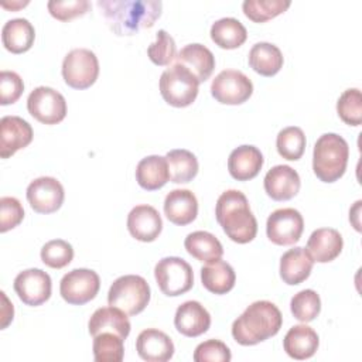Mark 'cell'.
Returning a JSON list of instances; mask_svg holds the SVG:
<instances>
[{
    "label": "cell",
    "instance_id": "1",
    "mask_svg": "<svg viewBox=\"0 0 362 362\" xmlns=\"http://www.w3.org/2000/svg\"><path fill=\"white\" fill-rule=\"evenodd\" d=\"M98 6L117 35H133L141 28L153 27L163 10L158 0H102Z\"/></svg>",
    "mask_w": 362,
    "mask_h": 362
},
{
    "label": "cell",
    "instance_id": "2",
    "mask_svg": "<svg viewBox=\"0 0 362 362\" xmlns=\"http://www.w3.org/2000/svg\"><path fill=\"white\" fill-rule=\"evenodd\" d=\"M283 324V315L279 307L267 300L252 303L232 324L233 339L250 346L274 337Z\"/></svg>",
    "mask_w": 362,
    "mask_h": 362
},
{
    "label": "cell",
    "instance_id": "3",
    "mask_svg": "<svg viewBox=\"0 0 362 362\" xmlns=\"http://www.w3.org/2000/svg\"><path fill=\"white\" fill-rule=\"evenodd\" d=\"M215 216L230 240L243 245L256 238L257 221L242 191L228 189L222 192L215 205Z\"/></svg>",
    "mask_w": 362,
    "mask_h": 362
},
{
    "label": "cell",
    "instance_id": "4",
    "mask_svg": "<svg viewBox=\"0 0 362 362\" xmlns=\"http://www.w3.org/2000/svg\"><path fill=\"white\" fill-rule=\"evenodd\" d=\"M349 146L337 133H324L318 137L313 150V170L322 182L339 180L348 164Z\"/></svg>",
    "mask_w": 362,
    "mask_h": 362
},
{
    "label": "cell",
    "instance_id": "5",
    "mask_svg": "<svg viewBox=\"0 0 362 362\" xmlns=\"http://www.w3.org/2000/svg\"><path fill=\"white\" fill-rule=\"evenodd\" d=\"M150 296V286L144 277L124 274L112 283L107 293V303L120 308L127 315H136L147 307Z\"/></svg>",
    "mask_w": 362,
    "mask_h": 362
},
{
    "label": "cell",
    "instance_id": "6",
    "mask_svg": "<svg viewBox=\"0 0 362 362\" xmlns=\"http://www.w3.org/2000/svg\"><path fill=\"white\" fill-rule=\"evenodd\" d=\"M199 82L184 65L174 64L160 76V93L174 107L189 106L198 95Z\"/></svg>",
    "mask_w": 362,
    "mask_h": 362
},
{
    "label": "cell",
    "instance_id": "7",
    "mask_svg": "<svg viewBox=\"0 0 362 362\" xmlns=\"http://www.w3.org/2000/svg\"><path fill=\"white\" fill-rule=\"evenodd\" d=\"M158 288L168 297H177L189 291L194 286V272L188 262L177 256L163 257L154 267Z\"/></svg>",
    "mask_w": 362,
    "mask_h": 362
},
{
    "label": "cell",
    "instance_id": "8",
    "mask_svg": "<svg viewBox=\"0 0 362 362\" xmlns=\"http://www.w3.org/2000/svg\"><path fill=\"white\" fill-rule=\"evenodd\" d=\"M99 75V61L93 51L88 48H75L69 51L62 61V78L74 89H86L92 86Z\"/></svg>",
    "mask_w": 362,
    "mask_h": 362
},
{
    "label": "cell",
    "instance_id": "9",
    "mask_svg": "<svg viewBox=\"0 0 362 362\" xmlns=\"http://www.w3.org/2000/svg\"><path fill=\"white\" fill-rule=\"evenodd\" d=\"M100 288V279L95 270L74 269L59 281L61 297L72 305H82L93 300Z\"/></svg>",
    "mask_w": 362,
    "mask_h": 362
},
{
    "label": "cell",
    "instance_id": "10",
    "mask_svg": "<svg viewBox=\"0 0 362 362\" xmlns=\"http://www.w3.org/2000/svg\"><path fill=\"white\" fill-rule=\"evenodd\" d=\"M28 113L44 124H57L66 116V100L49 86H38L27 98Z\"/></svg>",
    "mask_w": 362,
    "mask_h": 362
},
{
    "label": "cell",
    "instance_id": "11",
    "mask_svg": "<svg viewBox=\"0 0 362 362\" xmlns=\"http://www.w3.org/2000/svg\"><path fill=\"white\" fill-rule=\"evenodd\" d=\"M253 93L252 81L240 71H221L211 83V95L223 105H240Z\"/></svg>",
    "mask_w": 362,
    "mask_h": 362
},
{
    "label": "cell",
    "instance_id": "12",
    "mask_svg": "<svg viewBox=\"0 0 362 362\" xmlns=\"http://www.w3.org/2000/svg\"><path fill=\"white\" fill-rule=\"evenodd\" d=\"M304 230L303 215L294 208L273 211L266 222L267 238L279 246H290L300 240Z\"/></svg>",
    "mask_w": 362,
    "mask_h": 362
},
{
    "label": "cell",
    "instance_id": "13",
    "mask_svg": "<svg viewBox=\"0 0 362 362\" xmlns=\"http://www.w3.org/2000/svg\"><path fill=\"white\" fill-rule=\"evenodd\" d=\"M65 191L62 184L54 177H38L27 187V201L38 214H52L64 202Z\"/></svg>",
    "mask_w": 362,
    "mask_h": 362
},
{
    "label": "cell",
    "instance_id": "14",
    "mask_svg": "<svg viewBox=\"0 0 362 362\" xmlns=\"http://www.w3.org/2000/svg\"><path fill=\"white\" fill-rule=\"evenodd\" d=\"M51 277L41 269L23 270L14 279V291L27 305H41L51 297Z\"/></svg>",
    "mask_w": 362,
    "mask_h": 362
},
{
    "label": "cell",
    "instance_id": "15",
    "mask_svg": "<svg viewBox=\"0 0 362 362\" xmlns=\"http://www.w3.org/2000/svg\"><path fill=\"white\" fill-rule=\"evenodd\" d=\"M31 124L20 116H4L0 120V157L8 158L33 141Z\"/></svg>",
    "mask_w": 362,
    "mask_h": 362
},
{
    "label": "cell",
    "instance_id": "16",
    "mask_svg": "<svg viewBox=\"0 0 362 362\" xmlns=\"http://www.w3.org/2000/svg\"><path fill=\"white\" fill-rule=\"evenodd\" d=\"M266 194L274 201H288L297 195L301 187L298 173L286 164L270 168L263 180Z\"/></svg>",
    "mask_w": 362,
    "mask_h": 362
},
{
    "label": "cell",
    "instance_id": "17",
    "mask_svg": "<svg viewBox=\"0 0 362 362\" xmlns=\"http://www.w3.org/2000/svg\"><path fill=\"white\" fill-rule=\"evenodd\" d=\"M127 229L140 242H153L163 230V221L158 211L147 204L136 205L127 215Z\"/></svg>",
    "mask_w": 362,
    "mask_h": 362
},
{
    "label": "cell",
    "instance_id": "18",
    "mask_svg": "<svg viewBox=\"0 0 362 362\" xmlns=\"http://www.w3.org/2000/svg\"><path fill=\"white\" fill-rule=\"evenodd\" d=\"M174 325L180 334L195 338L206 332L211 327V314L199 301L189 300L178 305L174 315Z\"/></svg>",
    "mask_w": 362,
    "mask_h": 362
},
{
    "label": "cell",
    "instance_id": "19",
    "mask_svg": "<svg viewBox=\"0 0 362 362\" xmlns=\"http://www.w3.org/2000/svg\"><path fill=\"white\" fill-rule=\"evenodd\" d=\"M136 351L147 362H165L173 358L175 348L165 332L157 328H147L139 334Z\"/></svg>",
    "mask_w": 362,
    "mask_h": 362
},
{
    "label": "cell",
    "instance_id": "20",
    "mask_svg": "<svg viewBox=\"0 0 362 362\" xmlns=\"http://www.w3.org/2000/svg\"><path fill=\"white\" fill-rule=\"evenodd\" d=\"M342 247L344 239L337 229L320 228L310 235L305 250L314 262L328 263L339 256Z\"/></svg>",
    "mask_w": 362,
    "mask_h": 362
},
{
    "label": "cell",
    "instance_id": "21",
    "mask_svg": "<svg viewBox=\"0 0 362 362\" xmlns=\"http://www.w3.org/2000/svg\"><path fill=\"white\" fill-rule=\"evenodd\" d=\"M263 163V154L257 147L243 144L230 151L228 158V170L235 180L249 181L260 173Z\"/></svg>",
    "mask_w": 362,
    "mask_h": 362
},
{
    "label": "cell",
    "instance_id": "22",
    "mask_svg": "<svg viewBox=\"0 0 362 362\" xmlns=\"http://www.w3.org/2000/svg\"><path fill=\"white\" fill-rule=\"evenodd\" d=\"M164 214L175 225L185 226L198 215V201L189 189H173L164 199Z\"/></svg>",
    "mask_w": 362,
    "mask_h": 362
},
{
    "label": "cell",
    "instance_id": "23",
    "mask_svg": "<svg viewBox=\"0 0 362 362\" xmlns=\"http://www.w3.org/2000/svg\"><path fill=\"white\" fill-rule=\"evenodd\" d=\"M175 64L188 68L198 82H205L209 79L215 69V57L209 48L202 44H188L177 52Z\"/></svg>",
    "mask_w": 362,
    "mask_h": 362
},
{
    "label": "cell",
    "instance_id": "24",
    "mask_svg": "<svg viewBox=\"0 0 362 362\" xmlns=\"http://www.w3.org/2000/svg\"><path fill=\"white\" fill-rule=\"evenodd\" d=\"M88 329L92 337L100 332H115L126 339L130 334L132 325L127 314L117 307H100L89 318Z\"/></svg>",
    "mask_w": 362,
    "mask_h": 362
},
{
    "label": "cell",
    "instance_id": "25",
    "mask_svg": "<svg viewBox=\"0 0 362 362\" xmlns=\"http://www.w3.org/2000/svg\"><path fill=\"white\" fill-rule=\"evenodd\" d=\"M320 345L318 334L305 324L291 327L283 339V348L286 354L297 361L311 358Z\"/></svg>",
    "mask_w": 362,
    "mask_h": 362
},
{
    "label": "cell",
    "instance_id": "26",
    "mask_svg": "<svg viewBox=\"0 0 362 362\" xmlns=\"http://www.w3.org/2000/svg\"><path fill=\"white\" fill-rule=\"evenodd\" d=\"M314 260L304 247L288 249L280 257V277L288 286H297L308 279Z\"/></svg>",
    "mask_w": 362,
    "mask_h": 362
},
{
    "label": "cell",
    "instance_id": "27",
    "mask_svg": "<svg viewBox=\"0 0 362 362\" xmlns=\"http://www.w3.org/2000/svg\"><path fill=\"white\" fill-rule=\"evenodd\" d=\"M170 180L167 158L163 156H147L141 158L136 167V181L147 191H156Z\"/></svg>",
    "mask_w": 362,
    "mask_h": 362
},
{
    "label": "cell",
    "instance_id": "28",
    "mask_svg": "<svg viewBox=\"0 0 362 362\" xmlns=\"http://www.w3.org/2000/svg\"><path fill=\"white\" fill-rule=\"evenodd\" d=\"M35 30L27 18L8 20L1 28V41L7 51L23 54L28 51L34 42Z\"/></svg>",
    "mask_w": 362,
    "mask_h": 362
},
{
    "label": "cell",
    "instance_id": "29",
    "mask_svg": "<svg viewBox=\"0 0 362 362\" xmlns=\"http://www.w3.org/2000/svg\"><path fill=\"white\" fill-rule=\"evenodd\" d=\"M250 68L262 76L276 75L284 62L280 48L272 42H256L249 51Z\"/></svg>",
    "mask_w": 362,
    "mask_h": 362
},
{
    "label": "cell",
    "instance_id": "30",
    "mask_svg": "<svg viewBox=\"0 0 362 362\" xmlns=\"http://www.w3.org/2000/svg\"><path fill=\"white\" fill-rule=\"evenodd\" d=\"M202 286L214 294H226L235 287L236 274L233 267L218 259L201 269Z\"/></svg>",
    "mask_w": 362,
    "mask_h": 362
},
{
    "label": "cell",
    "instance_id": "31",
    "mask_svg": "<svg viewBox=\"0 0 362 362\" xmlns=\"http://www.w3.org/2000/svg\"><path fill=\"white\" fill-rule=\"evenodd\" d=\"M185 250L199 262L211 263L222 257L223 247L219 239L206 230H195L184 240Z\"/></svg>",
    "mask_w": 362,
    "mask_h": 362
},
{
    "label": "cell",
    "instance_id": "32",
    "mask_svg": "<svg viewBox=\"0 0 362 362\" xmlns=\"http://www.w3.org/2000/svg\"><path fill=\"white\" fill-rule=\"evenodd\" d=\"M211 40L221 48L233 49L240 47L246 38L247 31L245 25L233 17H223L216 20L211 27Z\"/></svg>",
    "mask_w": 362,
    "mask_h": 362
},
{
    "label": "cell",
    "instance_id": "33",
    "mask_svg": "<svg viewBox=\"0 0 362 362\" xmlns=\"http://www.w3.org/2000/svg\"><path fill=\"white\" fill-rule=\"evenodd\" d=\"M170 181L175 184L189 182L198 174V160L195 154L185 148L170 150L165 156Z\"/></svg>",
    "mask_w": 362,
    "mask_h": 362
},
{
    "label": "cell",
    "instance_id": "34",
    "mask_svg": "<svg viewBox=\"0 0 362 362\" xmlns=\"http://www.w3.org/2000/svg\"><path fill=\"white\" fill-rule=\"evenodd\" d=\"M124 339L115 332H100L93 337V358L96 362H120L124 356Z\"/></svg>",
    "mask_w": 362,
    "mask_h": 362
},
{
    "label": "cell",
    "instance_id": "35",
    "mask_svg": "<svg viewBox=\"0 0 362 362\" xmlns=\"http://www.w3.org/2000/svg\"><path fill=\"white\" fill-rule=\"evenodd\" d=\"M305 134L297 126H288L279 132L276 139V147L279 154L290 161L301 158L305 150Z\"/></svg>",
    "mask_w": 362,
    "mask_h": 362
},
{
    "label": "cell",
    "instance_id": "36",
    "mask_svg": "<svg viewBox=\"0 0 362 362\" xmlns=\"http://www.w3.org/2000/svg\"><path fill=\"white\" fill-rule=\"evenodd\" d=\"M288 0H245L242 8L245 16L255 23H264L284 13L290 7Z\"/></svg>",
    "mask_w": 362,
    "mask_h": 362
},
{
    "label": "cell",
    "instance_id": "37",
    "mask_svg": "<svg viewBox=\"0 0 362 362\" xmlns=\"http://www.w3.org/2000/svg\"><path fill=\"white\" fill-rule=\"evenodd\" d=\"M290 310L296 320L301 322H310L315 320L321 311V298L317 291L305 288L293 296L290 301Z\"/></svg>",
    "mask_w": 362,
    "mask_h": 362
},
{
    "label": "cell",
    "instance_id": "38",
    "mask_svg": "<svg viewBox=\"0 0 362 362\" xmlns=\"http://www.w3.org/2000/svg\"><path fill=\"white\" fill-rule=\"evenodd\" d=\"M337 112L341 120L349 126H359L362 122V95L358 88L342 92L337 102Z\"/></svg>",
    "mask_w": 362,
    "mask_h": 362
},
{
    "label": "cell",
    "instance_id": "39",
    "mask_svg": "<svg viewBox=\"0 0 362 362\" xmlns=\"http://www.w3.org/2000/svg\"><path fill=\"white\" fill-rule=\"evenodd\" d=\"M74 259V247L64 239L48 240L41 247V260L52 269H62Z\"/></svg>",
    "mask_w": 362,
    "mask_h": 362
},
{
    "label": "cell",
    "instance_id": "40",
    "mask_svg": "<svg viewBox=\"0 0 362 362\" xmlns=\"http://www.w3.org/2000/svg\"><path fill=\"white\" fill-rule=\"evenodd\" d=\"M147 55L151 62L158 66L170 65L173 61H175L177 57L174 38L165 30H158L156 41L151 42L147 48Z\"/></svg>",
    "mask_w": 362,
    "mask_h": 362
},
{
    "label": "cell",
    "instance_id": "41",
    "mask_svg": "<svg viewBox=\"0 0 362 362\" xmlns=\"http://www.w3.org/2000/svg\"><path fill=\"white\" fill-rule=\"evenodd\" d=\"M195 362H229L232 359L230 349L219 339H206L194 351Z\"/></svg>",
    "mask_w": 362,
    "mask_h": 362
},
{
    "label": "cell",
    "instance_id": "42",
    "mask_svg": "<svg viewBox=\"0 0 362 362\" xmlns=\"http://www.w3.org/2000/svg\"><path fill=\"white\" fill-rule=\"evenodd\" d=\"M49 14L59 20V21H68L78 16H83L89 7L90 3L88 0H66V1H58L51 0L47 4Z\"/></svg>",
    "mask_w": 362,
    "mask_h": 362
},
{
    "label": "cell",
    "instance_id": "43",
    "mask_svg": "<svg viewBox=\"0 0 362 362\" xmlns=\"http://www.w3.org/2000/svg\"><path fill=\"white\" fill-rule=\"evenodd\" d=\"M24 218V209L21 202L14 197L0 198V232L4 233L16 226Z\"/></svg>",
    "mask_w": 362,
    "mask_h": 362
},
{
    "label": "cell",
    "instance_id": "44",
    "mask_svg": "<svg viewBox=\"0 0 362 362\" xmlns=\"http://www.w3.org/2000/svg\"><path fill=\"white\" fill-rule=\"evenodd\" d=\"M24 90V82L17 72L1 71L0 72V103L3 106L16 103Z\"/></svg>",
    "mask_w": 362,
    "mask_h": 362
},
{
    "label": "cell",
    "instance_id": "45",
    "mask_svg": "<svg viewBox=\"0 0 362 362\" xmlns=\"http://www.w3.org/2000/svg\"><path fill=\"white\" fill-rule=\"evenodd\" d=\"M1 298H3V307H1V329H4L11 321H13V315H14V308L13 304L8 301V298L6 297V293L1 291Z\"/></svg>",
    "mask_w": 362,
    "mask_h": 362
}]
</instances>
